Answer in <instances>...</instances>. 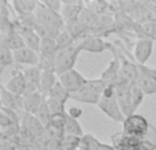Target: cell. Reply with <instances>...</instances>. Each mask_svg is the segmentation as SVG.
<instances>
[{"instance_id":"6da1fadb","label":"cell","mask_w":156,"mask_h":150,"mask_svg":"<svg viewBox=\"0 0 156 150\" xmlns=\"http://www.w3.org/2000/svg\"><path fill=\"white\" fill-rule=\"evenodd\" d=\"M115 91L119 105H121V109L126 118L134 115L136 109L140 107V104L144 100V96H145L143 93V90L137 86V83L130 85V83L119 82L115 86Z\"/></svg>"},{"instance_id":"7a4b0ae2","label":"cell","mask_w":156,"mask_h":150,"mask_svg":"<svg viewBox=\"0 0 156 150\" xmlns=\"http://www.w3.org/2000/svg\"><path fill=\"white\" fill-rule=\"evenodd\" d=\"M105 87H107V85L100 78L99 79H88V82L80 90L71 94L70 98L78 102H83V104L97 105L101 100Z\"/></svg>"},{"instance_id":"3957f363","label":"cell","mask_w":156,"mask_h":150,"mask_svg":"<svg viewBox=\"0 0 156 150\" xmlns=\"http://www.w3.org/2000/svg\"><path fill=\"white\" fill-rule=\"evenodd\" d=\"M97 107L105 116H108L111 120L116 121V123H123L125 119H126V116L123 115V112L121 109V105H119L114 86H107L104 89L103 97L100 100V102L97 104Z\"/></svg>"},{"instance_id":"277c9868","label":"cell","mask_w":156,"mask_h":150,"mask_svg":"<svg viewBox=\"0 0 156 150\" xmlns=\"http://www.w3.org/2000/svg\"><path fill=\"white\" fill-rule=\"evenodd\" d=\"M34 18L38 26L45 27L49 30H56V32H63L65 30V21L62 15L51 11L47 8L41 2H38V7L34 12Z\"/></svg>"},{"instance_id":"5b68a950","label":"cell","mask_w":156,"mask_h":150,"mask_svg":"<svg viewBox=\"0 0 156 150\" xmlns=\"http://www.w3.org/2000/svg\"><path fill=\"white\" fill-rule=\"evenodd\" d=\"M81 53V49L78 48V45L69 46L65 49H59L55 56V62H54V71L58 75L70 71L74 68L78 59V55Z\"/></svg>"},{"instance_id":"8992f818","label":"cell","mask_w":156,"mask_h":150,"mask_svg":"<svg viewBox=\"0 0 156 150\" xmlns=\"http://www.w3.org/2000/svg\"><path fill=\"white\" fill-rule=\"evenodd\" d=\"M122 126H123L125 134L137 138H144L148 134L149 128H151V124L147 120V118H144L143 115H137V113L127 116L125 119V121L122 123Z\"/></svg>"},{"instance_id":"52a82bcc","label":"cell","mask_w":156,"mask_h":150,"mask_svg":"<svg viewBox=\"0 0 156 150\" xmlns=\"http://www.w3.org/2000/svg\"><path fill=\"white\" fill-rule=\"evenodd\" d=\"M111 52L114 53V57H112V60L108 63L107 68L101 73L100 79L107 86H114V87H115V86L121 82V59H119L118 52H116L114 45H112V48H111Z\"/></svg>"},{"instance_id":"ba28073f","label":"cell","mask_w":156,"mask_h":150,"mask_svg":"<svg viewBox=\"0 0 156 150\" xmlns=\"http://www.w3.org/2000/svg\"><path fill=\"white\" fill-rule=\"evenodd\" d=\"M21 127L36 142H41V139L44 138V134H45V126L34 115H30V113H22Z\"/></svg>"},{"instance_id":"9c48e42d","label":"cell","mask_w":156,"mask_h":150,"mask_svg":"<svg viewBox=\"0 0 156 150\" xmlns=\"http://www.w3.org/2000/svg\"><path fill=\"white\" fill-rule=\"evenodd\" d=\"M137 86L145 96L156 94V68H149L147 66L138 64Z\"/></svg>"},{"instance_id":"30bf717a","label":"cell","mask_w":156,"mask_h":150,"mask_svg":"<svg viewBox=\"0 0 156 150\" xmlns=\"http://www.w3.org/2000/svg\"><path fill=\"white\" fill-rule=\"evenodd\" d=\"M78 48L81 49V52L85 51V52H89V53H101V52L107 51V49L112 48V44L111 43H105L100 36L97 34H88L80 40L77 43Z\"/></svg>"},{"instance_id":"8fae6325","label":"cell","mask_w":156,"mask_h":150,"mask_svg":"<svg viewBox=\"0 0 156 150\" xmlns=\"http://www.w3.org/2000/svg\"><path fill=\"white\" fill-rule=\"evenodd\" d=\"M58 77H59L60 85L70 94H74L88 82V79H86L80 71H77L76 68H73V70H70V71H66V73L58 75Z\"/></svg>"},{"instance_id":"7c38bea8","label":"cell","mask_w":156,"mask_h":150,"mask_svg":"<svg viewBox=\"0 0 156 150\" xmlns=\"http://www.w3.org/2000/svg\"><path fill=\"white\" fill-rule=\"evenodd\" d=\"M118 52V51H116ZM118 56L121 59V82L134 85L138 79V64L133 60L127 59L122 52H118Z\"/></svg>"},{"instance_id":"4fadbf2b","label":"cell","mask_w":156,"mask_h":150,"mask_svg":"<svg viewBox=\"0 0 156 150\" xmlns=\"http://www.w3.org/2000/svg\"><path fill=\"white\" fill-rule=\"evenodd\" d=\"M154 52V41L149 40V38H140V40L136 43L134 45V55L136 63L140 66H145L147 62L151 59V55Z\"/></svg>"},{"instance_id":"5bb4252c","label":"cell","mask_w":156,"mask_h":150,"mask_svg":"<svg viewBox=\"0 0 156 150\" xmlns=\"http://www.w3.org/2000/svg\"><path fill=\"white\" fill-rule=\"evenodd\" d=\"M112 148L115 150H143L141 149V138L127 135L123 131L118 132L112 137Z\"/></svg>"},{"instance_id":"9a60e30c","label":"cell","mask_w":156,"mask_h":150,"mask_svg":"<svg viewBox=\"0 0 156 150\" xmlns=\"http://www.w3.org/2000/svg\"><path fill=\"white\" fill-rule=\"evenodd\" d=\"M0 101H2V107L12 109L21 115L23 113V97L8 91L4 85L0 86Z\"/></svg>"},{"instance_id":"2e32d148","label":"cell","mask_w":156,"mask_h":150,"mask_svg":"<svg viewBox=\"0 0 156 150\" xmlns=\"http://www.w3.org/2000/svg\"><path fill=\"white\" fill-rule=\"evenodd\" d=\"M15 25H16V30H18L19 34H21L22 38H23L25 45H26L27 48H30V49H33V51L40 53L43 38L38 36V33L36 32L34 29H32V27H27V26H23V25L18 23L16 21H15Z\"/></svg>"},{"instance_id":"e0dca14e","label":"cell","mask_w":156,"mask_h":150,"mask_svg":"<svg viewBox=\"0 0 156 150\" xmlns=\"http://www.w3.org/2000/svg\"><path fill=\"white\" fill-rule=\"evenodd\" d=\"M14 60H15V64L18 67L19 66L34 67V66L40 64V53L25 46V48H21L18 51H14Z\"/></svg>"},{"instance_id":"ac0fdd59","label":"cell","mask_w":156,"mask_h":150,"mask_svg":"<svg viewBox=\"0 0 156 150\" xmlns=\"http://www.w3.org/2000/svg\"><path fill=\"white\" fill-rule=\"evenodd\" d=\"M4 86L8 91L16 94V96L23 97L25 94H26L27 86H26V78H25V74H23V71H22V68L16 67L15 70H14L12 77L10 78V80H8Z\"/></svg>"},{"instance_id":"d6986e66","label":"cell","mask_w":156,"mask_h":150,"mask_svg":"<svg viewBox=\"0 0 156 150\" xmlns=\"http://www.w3.org/2000/svg\"><path fill=\"white\" fill-rule=\"evenodd\" d=\"M26 78V94L34 93V91H40V83H41V75H43V70L38 66L34 67H26L22 68Z\"/></svg>"},{"instance_id":"ffe728a7","label":"cell","mask_w":156,"mask_h":150,"mask_svg":"<svg viewBox=\"0 0 156 150\" xmlns=\"http://www.w3.org/2000/svg\"><path fill=\"white\" fill-rule=\"evenodd\" d=\"M83 8H85V3L82 2H63V8L60 15H62L65 23L80 19V15Z\"/></svg>"},{"instance_id":"44dd1931","label":"cell","mask_w":156,"mask_h":150,"mask_svg":"<svg viewBox=\"0 0 156 150\" xmlns=\"http://www.w3.org/2000/svg\"><path fill=\"white\" fill-rule=\"evenodd\" d=\"M45 100L47 98L40 93V91L25 94L23 96V112L30 113V115H34L36 111L41 107V104H43Z\"/></svg>"},{"instance_id":"7402d4cb","label":"cell","mask_w":156,"mask_h":150,"mask_svg":"<svg viewBox=\"0 0 156 150\" xmlns=\"http://www.w3.org/2000/svg\"><path fill=\"white\" fill-rule=\"evenodd\" d=\"M11 7L16 11L18 16H32L34 15L38 7V2L36 0H14Z\"/></svg>"},{"instance_id":"603a6c76","label":"cell","mask_w":156,"mask_h":150,"mask_svg":"<svg viewBox=\"0 0 156 150\" xmlns=\"http://www.w3.org/2000/svg\"><path fill=\"white\" fill-rule=\"evenodd\" d=\"M58 82H59V77H58V74L55 73V71H43L41 83H40V93L47 98L49 91L52 90V87H54Z\"/></svg>"},{"instance_id":"cb8c5ba5","label":"cell","mask_w":156,"mask_h":150,"mask_svg":"<svg viewBox=\"0 0 156 150\" xmlns=\"http://www.w3.org/2000/svg\"><path fill=\"white\" fill-rule=\"evenodd\" d=\"M65 30L69 33V34L73 36V38L76 41L82 40L85 36H88V32H89V30L81 23L80 19H77V21H71V22H66Z\"/></svg>"},{"instance_id":"d4e9b609","label":"cell","mask_w":156,"mask_h":150,"mask_svg":"<svg viewBox=\"0 0 156 150\" xmlns=\"http://www.w3.org/2000/svg\"><path fill=\"white\" fill-rule=\"evenodd\" d=\"M0 44H2V45L8 46V48H10L12 52L26 46V45H25L23 38H22V36L19 34L18 30H16V32H14V33H11V34L7 36V37L2 38V40H0Z\"/></svg>"},{"instance_id":"484cf974","label":"cell","mask_w":156,"mask_h":150,"mask_svg":"<svg viewBox=\"0 0 156 150\" xmlns=\"http://www.w3.org/2000/svg\"><path fill=\"white\" fill-rule=\"evenodd\" d=\"M65 135H70V137H77V138H83L82 126L77 119H73L71 116L66 115V126H65Z\"/></svg>"},{"instance_id":"4316f807","label":"cell","mask_w":156,"mask_h":150,"mask_svg":"<svg viewBox=\"0 0 156 150\" xmlns=\"http://www.w3.org/2000/svg\"><path fill=\"white\" fill-rule=\"evenodd\" d=\"M70 97H71V94L60 85V82H58L56 85L52 87V90L49 91L47 98H52V100H58V101H62V102H67V100H71Z\"/></svg>"},{"instance_id":"83f0119b","label":"cell","mask_w":156,"mask_h":150,"mask_svg":"<svg viewBox=\"0 0 156 150\" xmlns=\"http://www.w3.org/2000/svg\"><path fill=\"white\" fill-rule=\"evenodd\" d=\"M14 64H15L14 52L11 51L8 46L0 44V67H2V71L4 70V68L10 67V66H14Z\"/></svg>"},{"instance_id":"f1b7e54d","label":"cell","mask_w":156,"mask_h":150,"mask_svg":"<svg viewBox=\"0 0 156 150\" xmlns=\"http://www.w3.org/2000/svg\"><path fill=\"white\" fill-rule=\"evenodd\" d=\"M141 149L143 150H156V127L151 126L148 134L141 138Z\"/></svg>"},{"instance_id":"f546056e","label":"cell","mask_w":156,"mask_h":150,"mask_svg":"<svg viewBox=\"0 0 156 150\" xmlns=\"http://www.w3.org/2000/svg\"><path fill=\"white\" fill-rule=\"evenodd\" d=\"M34 116H36V118H37L38 120H40L45 127L48 126V123L51 121L52 115H51V111H49V108H48V104H47V100L43 102V104H41V107L38 108L37 111H36Z\"/></svg>"},{"instance_id":"4dcf8cb0","label":"cell","mask_w":156,"mask_h":150,"mask_svg":"<svg viewBox=\"0 0 156 150\" xmlns=\"http://www.w3.org/2000/svg\"><path fill=\"white\" fill-rule=\"evenodd\" d=\"M140 30L143 32L144 38L156 40V21H148L145 23H140Z\"/></svg>"},{"instance_id":"1f68e13d","label":"cell","mask_w":156,"mask_h":150,"mask_svg":"<svg viewBox=\"0 0 156 150\" xmlns=\"http://www.w3.org/2000/svg\"><path fill=\"white\" fill-rule=\"evenodd\" d=\"M47 104L48 108L51 111V115H66V102L58 101V100H52V98H47Z\"/></svg>"},{"instance_id":"d6a6232c","label":"cell","mask_w":156,"mask_h":150,"mask_svg":"<svg viewBox=\"0 0 156 150\" xmlns=\"http://www.w3.org/2000/svg\"><path fill=\"white\" fill-rule=\"evenodd\" d=\"M77 41L73 38V36L69 34L66 30H63L56 38V44L59 46V49H65V48H69V46H73L76 45Z\"/></svg>"},{"instance_id":"836d02e7","label":"cell","mask_w":156,"mask_h":150,"mask_svg":"<svg viewBox=\"0 0 156 150\" xmlns=\"http://www.w3.org/2000/svg\"><path fill=\"white\" fill-rule=\"evenodd\" d=\"M11 22V4L7 2H0V25Z\"/></svg>"},{"instance_id":"e575fe53","label":"cell","mask_w":156,"mask_h":150,"mask_svg":"<svg viewBox=\"0 0 156 150\" xmlns=\"http://www.w3.org/2000/svg\"><path fill=\"white\" fill-rule=\"evenodd\" d=\"M47 8H49L51 11L56 14L62 12V8H63V2H59V0H47V2H41Z\"/></svg>"},{"instance_id":"d590c367","label":"cell","mask_w":156,"mask_h":150,"mask_svg":"<svg viewBox=\"0 0 156 150\" xmlns=\"http://www.w3.org/2000/svg\"><path fill=\"white\" fill-rule=\"evenodd\" d=\"M18 150H44V148L41 146V143L33 142V143H26V145L18 146Z\"/></svg>"},{"instance_id":"8d00e7d4","label":"cell","mask_w":156,"mask_h":150,"mask_svg":"<svg viewBox=\"0 0 156 150\" xmlns=\"http://www.w3.org/2000/svg\"><path fill=\"white\" fill-rule=\"evenodd\" d=\"M67 115L71 116L73 119H77V120H78V119L82 116V109H81V108H78V107H71V108H69Z\"/></svg>"},{"instance_id":"74e56055","label":"cell","mask_w":156,"mask_h":150,"mask_svg":"<svg viewBox=\"0 0 156 150\" xmlns=\"http://www.w3.org/2000/svg\"><path fill=\"white\" fill-rule=\"evenodd\" d=\"M0 150H18V148H15V146H3V145H0Z\"/></svg>"}]
</instances>
